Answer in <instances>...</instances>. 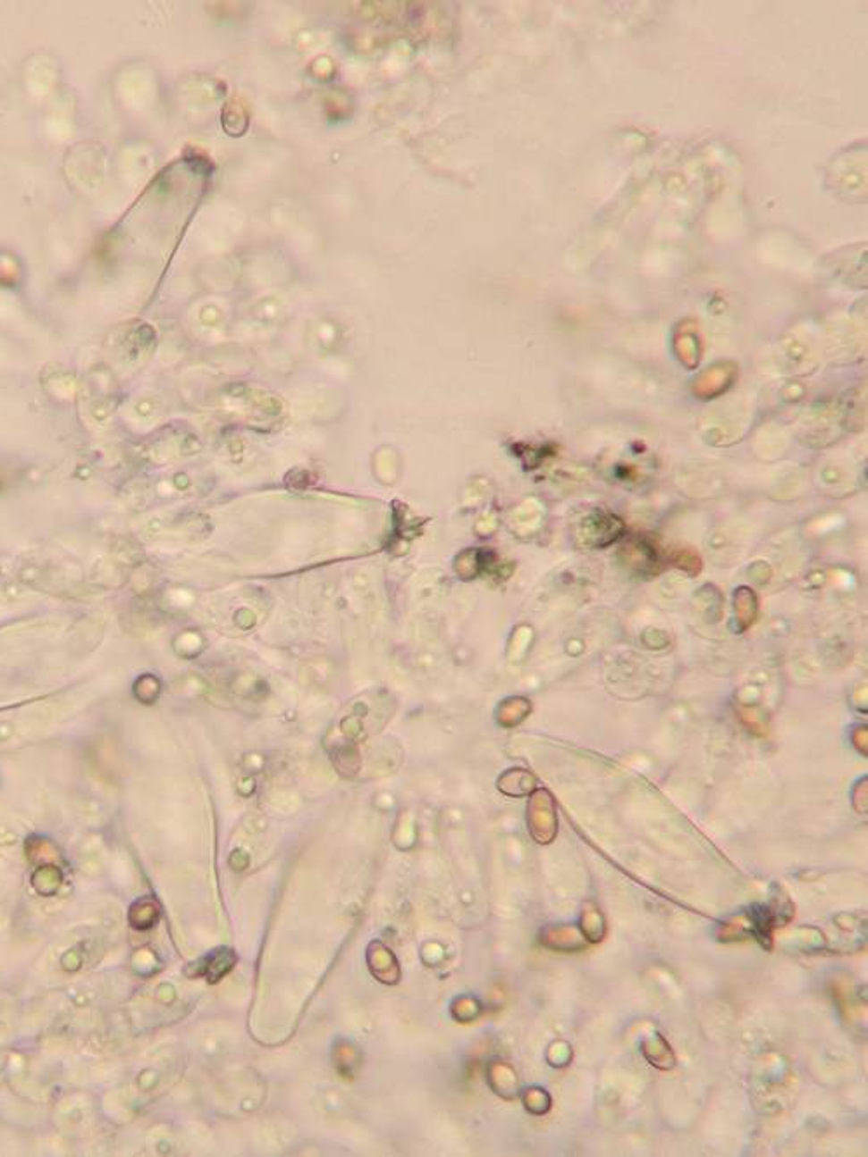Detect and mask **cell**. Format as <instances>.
Returning a JSON list of instances; mask_svg holds the SVG:
<instances>
[{"label":"cell","mask_w":868,"mask_h":1157,"mask_svg":"<svg viewBox=\"0 0 868 1157\" xmlns=\"http://www.w3.org/2000/svg\"><path fill=\"white\" fill-rule=\"evenodd\" d=\"M367 961H368L372 976L375 979L381 980L383 984H396L400 979V968H398L396 958L381 943H372L370 944Z\"/></svg>","instance_id":"6da1fadb"},{"label":"cell","mask_w":868,"mask_h":1157,"mask_svg":"<svg viewBox=\"0 0 868 1157\" xmlns=\"http://www.w3.org/2000/svg\"><path fill=\"white\" fill-rule=\"evenodd\" d=\"M56 854H58L56 845L53 842L46 840V838L33 836L30 840H27V856L31 860H37V858H40V856H46V858L53 859V858H56Z\"/></svg>","instance_id":"5b68a950"},{"label":"cell","mask_w":868,"mask_h":1157,"mask_svg":"<svg viewBox=\"0 0 868 1157\" xmlns=\"http://www.w3.org/2000/svg\"><path fill=\"white\" fill-rule=\"evenodd\" d=\"M158 689H160L158 681L155 677H151V675H145V677L138 679L134 683V694L145 705H150L151 701L156 698Z\"/></svg>","instance_id":"8992f818"},{"label":"cell","mask_w":868,"mask_h":1157,"mask_svg":"<svg viewBox=\"0 0 868 1157\" xmlns=\"http://www.w3.org/2000/svg\"><path fill=\"white\" fill-rule=\"evenodd\" d=\"M63 885V873L60 868L53 862L42 864L33 875H31V887L37 893L44 897H53L56 892L60 891Z\"/></svg>","instance_id":"3957f363"},{"label":"cell","mask_w":868,"mask_h":1157,"mask_svg":"<svg viewBox=\"0 0 868 1157\" xmlns=\"http://www.w3.org/2000/svg\"><path fill=\"white\" fill-rule=\"evenodd\" d=\"M127 920L136 930H150L160 920V906L150 897L138 899L131 904Z\"/></svg>","instance_id":"7a4b0ae2"},{"label":"cell","mask_w":868,"mask_h":1157,"mask_svg":"<svg viewBox=\"0 0 868 1157\" xmlns=\"http://www.w3.org/2000/svg\"><path fill=\"white\" fill-rule=\"evenodd\" d=\"M235 965V954L232 950H219L207 958V965L204 967V972L207 979L212 984H215L221 977H224L232 967Z\"/></svg>","instance_id":"277c9868"}]
</instances>
